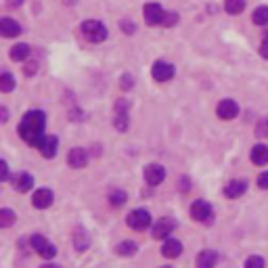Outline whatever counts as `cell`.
<instances>
[{"mask_svg": "<svg viewBox=\"0 0 268 268\" xmlns=\"http://www.w3.org/2000/svg\"><path fill=\"white\" fill-rule=\"evenodd\" d=\"M44 126H46V118L40 109H32L23 116L21 124H19V136L25 140L27 145H38L42 138H44Z\"/></svg>", "mask_w": 268, "mask_h": 268, "instance_id": "obj_1", "label": "cell"}, {"mask_svg": "<svg viewBox=\"0 0 268 268\" xmlns=\"http://www.w3.org/2000/svg\"><path fill=\"white\" fill-rule=\"evenodd\" d=\"M82 36L86 38L88 42H94V44H98V42L107 40V27L101 23V21H84L82 23Z\"/></svg>", "mask_w": 268, "mask_h": 268, "instance_id": "obj_2", "label": "cell"}, {"mask_svg": "<svg viewBox=\"0 0 268 268\" xmlns=\"http://www.w3.org/2000/svg\"><path fill=\"white\" fill-rule=\"evenodd\" d=\"M128 227L132 231H147L151 227V214L147 209H134L128 214Z\"/></svg>", "mask_w": 268, "mask_h": 268, "instance_id": "obj_3", "label": "cell"}, {"mask_svg": "<svg viewBox=\"0 0 268 268\" xmlns=\"http://www.w3.org/2000/svg\"><path fill=\"white\" fill-rule=\"evenodd\" d=\"M191 216H193V220H197V222H211V216H214V211H211V205H209L207 201L199 199V201H195V203L191 205Z\"/></svg>", "mask_w": 268, "mask_h": 268, "instance_id": "obj_4", "label": "cell"}, {"mask_svg": "<svg viewBox=\"0 0 268 268\" xmlns=\"http://www.w3.org/2000/svg\"><path fill=\"white\" fill-rule=\"evenodd\" d=\"M174 229H176V222H174L172 218H162L159 222L153 224L151 235H153L155 239H168V235H172Z\"/></svg>", "mask_w": 268, "mask_h": 268, "instance_id": "obj_5", "label": "cell"}, {"mask_svg": "<svg viewBox=\"0 0 268 268\" xmlns=\"http://www.w3.org/2000/svg\"><path fill=\"white\" fill-rule=\"evenodd\" d=\"M151 74H153V78L157 80V82H168V80L174 78V65L166 63V61H157V63L153 65Z\"/></svg>", "mask_w": 268, "mask_h": 268, "instance_id": "obj_6", "label": "cell"}, {"mask_svg": "<svg viewBox=\"0 0 268 268\" xmlns=\"http://www.w3.org/2000/svg\"><path fill=\"white\" fill-rule=\"evenodd\" d=\"M164 19H166V13H164V9L157 3H149L145 7V21H147V25L164 23Z\"/></svg>", "mask_w": 268, "mask_h": 268, "instance_id": "obj_7", "label": "cell"}, {"mask_svg": "<svg viewBox=\"0 0 268 268\" xmlns=\"http://www.w3.org/2000/svg\"><path fill=\"white\" fill-rule=\"evenodd\" d=\"M166 178V170H164V166H159V164H149L147 168H145V180L149 182L151 187H155V185H159V182Z\"/></svg>", "mask_w": 268, "mask_h": 268, "instance_id": "obj_8", "label": "cell"}, {"mask_svg": "<svg viewBox=\"0 0 268 268\" xmlns=\"http://www.w3.org/2000/svg\"><path fill=\"white\" fill-rule=\"evenodd\" d=\"M38 147V151L44 155L46 159H50V157H55V155H57V147H59V140L55 138V136H44L40 140V143L36 145Z\"/></svg>", "mask_w": 268, "mask_h": 268, "instance_id": "obj_9", "label": "cell"}, {"mask_svg": "<svg viewBox=\"0 0 268 268\" xmlns=\"http://www.w3.org/2000/svg\"><path fill=\"white\" fill-rule=\"evenodd\" d=\"M52 199H55V195H52L50 189H38V191L34 193V197H32V203H34V207H38V209H46V207H50Z\"/></svg>", "mask_w": 268, "mask_h": 268, "instance_id": "obj_10", "label": "cell"}, {"mask_svg": "<svg viewBox=\"0 0 268 268\" xmlns=\"http://www.w3.org/2000/svg\"><path fill=\"white\" fill-rule=\"evenodd\" d=\"M239 114V105L233 101V98H224V101H220L218 105V116L222 120H235Z\"/></svg>", "mask_w": 268, "mask_h": 268, "instance_id": "obj_11", "label": "cell"}, {"mask_svg": "<svg viewBox=\"0 0 268 268\" xmlns=\"http://www.w3.org/2000/svg\"><path fill=\"white\" fill-rule=\"evenodd\" d=\"M0 34L5 38H15L21 34V25L17 21H13L11 17H5V19H0Z\"/></svg>", "mask_w": 268, "mask_h": 268, "instance_id": "obj_12", "label": "cell"}, {"mask_svg": "<svg viewBox=\"0 0 268 268\" xmlns=\"http://www.w3.org/2000/svg\"><path fill=\"white\" fill-rule=\"evenodd\" d=\"M69 166L76 168V170H80V168H84L88 164V153L84 151V149H72L69 151V157H67Z\"/></svg>", "mask_w": 268, "mask_h": 268, "instance_id": "obj_13", "label": "cell"}, {"mask_svg": "<svg viewBox=\"0 0 268 268\" xmlns=\"http://www.w3.org/2000/svg\"><path fill=\"white\" fill-rule=\"evenodd\" d=\"M180 251H182L180 241H176V239H172V237H168L164 241V245H162V253L166 258H178Z\"/></svg>", "mask_w": 268, "mask_h": 268, "instance_id": "obj_14", "label": "cell"}, {"mask_svg": "<svg viewBox=\"0 0 268 268\" xmlns=\"http://www.w3.org/2000/svg\"><path fill=\"white\" fill-rule=\"evenodd\" d=\"M216 262H218V253L211 249H205L197 256V268H214Z\"/></svg>", "mask_w": 268, "mask_h": 268, "instance_id": "obj_15", "label": "cell"}, {"mask_svg": "<svg viewBox=\"0 0 268 268\" xmlns=\"http://www.w3.org/2000/svg\"><path fill=\"white\" fill-rule=\"evenodd\" d=\"M13 187H15V191H19V193H25V191H30L34 187V178L27 172H21V174H17L15 178H13Z\"/></svg>", "mask_w": 268, "mask_h": 268, "instance_id": "obj_16", "label": "cell"}, {"mask_svg": "<svg viewBox=\"0 0 268 268\" xmlns=\"http://www.w3.org/2000/svg\"><path fill=\"white\" fill-rule=\"evenodd\" d=\"M245 191H247V182L245 180H233V182L227 185V189H224V195L231 197V199H235V197H241Z\"/></svg>", "mask_w": 268, "mask_h": 268, "instance_id": "obj_17", "label": "cell"}, {"mask_svg": "<svg viewBox=\"0 0 268 268\" xmlns=\"http://www.w3.org/2000/svg\"><path fill=\"white\" fill-rule=\"evenodd\" d=\"M74 245H76V249H78V251H84V249H86V247L90 245V239H88L86 229L78 227V229L74 231Z\"/></svg>", "mask_w": 268, "mask_h": 268, "instance_id": "obj_18", "label": "cell"}, {"mask_svg": "<svg viewBox=\"0 0 268 268\" xmlns=\"http://www.w3.org/2000/svg\"><path fill=\"white\" fill-rule=\"evenodd\" d=\"M251 162L256 166H266L268 164V147L266 145H256L251 149Z\"/></svg>", "mask_w": 268, "mask_h": 268, "instance_id": "obj_19", "label": "cell"}, {"mask_svg": "<svg viewBox=\"0 0 268 268\" xmlns=\"http://www.w3.org/2000/svg\"><path fill=\"white\" fill-rule=\"evenodd\" d=\"M27 57H30V46L23 44V42H21V44H15V46L11 48V59L13 61H23Z\"/></svg>", "mask_w": 268, "mask_h": 268, "instance_id": "obj_20", "label": "cell"}, {"mask_svg": "<svg viewBox=\"0 0 268 268\" xmlns=\"http://www.w3.org/2000/svg\"><path fill=\"white\" fill-rule=\"evenodd\" d=\"M15 220H17V216H15V211H13V209H9V207L0 209V227H3V229L13 227V224H15Z\"/></svg>", "mask_w": 268, "mask_h": 268, "instance_id": "obj_21", "label": "cell"}, {"mask_svg": "<svg viewBox=\"0 0 268 268\" xmlns=\"http://www.w3.org/2000/svg\"><path fill=\"white\" fill-rule=\"evenodd\" d=\"M116 251H118V256H134V253L138 251V245L134 241H124L116 247Z\"/></svg>", "mask_w": 268, "mask_h": 268, "instance_id": "obj_22", "label": "cell"}, {"mask_svg": "<svg viewBox=\"0 0 268 268\" xmlns=\"http://www.w3.org/2000/svg\"><path fill=\"white\" fill-rule=\"evenodd\" d=\"M224 9H227V13H231V15H239V13L245 9V0H227Z\"/></svg>", "mask_w": 268, "mask_h": 268, "instance_id": "obj_23", "label": "cell"}, {"mask_svg": "<svg viewBox=\"0 0 268 268\" xmlns=\"http://www.w3.org/2000/svg\"><path fill=\"white\" fill-rule=\"evenodd\" d=\"M253 23L256 25H266L268 23V7H258L256 11H253Z\"/></svg>", "mask_w": 268, "mask_h": 268, "instance_id": "obj_24", "label": "cell"}, {"mask_svg": "<svg viewBox=\"0 0 268 268\" xmlns=\"http://www.w3.org/2000/svg\"><path fill=\"white\" fill-rule=\"evenodd\" d=\"M114 124H116V128H118L120 132H124L126 128H128V111H116Z\"/></svg>", "mask_w": 268, "mask_h": 268, "instance_id": "obj_25", "label": "cell"}, {"mask_svg": "<svg viewBox=\"0 0 268 268\" xmlns=\"http://www.w3.org/2000/svg\"><path fill=\"white\" fill-rule=\"evenodd\" d=\"M13 88H15V80H13L11 74H3L0 76V90L3 92H11Z\"/></svg>", "mask_w": 268, "mask_h": 268, "instance_id": "obj_26", "label": "cell"}, {"mask_svg": "<svg viewBox=\"0 0 268 268\" xmlns=\"http://www.w3.org/2000/svg\"><path fill=\"white\" fill-rule=\"evenodd\" d=\"M109 201H111V205H116V207L124 205L126 203V193L124 191H114L109 195Z\"/></svg>", "mask_w": 268, "mask_h": 268, "instance_id": "obj_27", "label": "cell"}, {"mask_svg": "<svg viewBox=\"0 0 268 268\" xmlns=\"http://www.w3.org/2000/svg\"><path fill=\"white\" fill-rule=\"evenodd\" d=\"M30 243H32L34 251H42V249L48 245V241H46V239L42 237V235H32V241H30Z\"/></svg>", "mask_w": 268, "mask_h": 268, "instance_id": "obj_28", "label": "cell"}, {"mask_svg": "<svg viewBox=\"0 0 268 268\" xmlns=\"http://www.w3.org/2000/svg\"><path fill=\"white\" fill-rule=\"evenodd\" d=\"M245 268H264V260L260 256H251V258H247Z\"/></svg>", "mask_w": 268, "mask_h": 268, "instance_id": "obj_29", "label": "cell"}, {"mask_svg": "<svg viewBox=\"0 0 268 268\" xmlns=\"http://www.w3.org/2000/svg\"><path fill=\"white\" fill-rule=\"evenodd\" d=\"M38 253H40L42 258L50 260V258H55V256H57V247H55V245H50V243H48V245H46L44 249H42V251H38Z\"/></svg>", "mask_w": 268, "mask_h": 268, "instance_id": "obj_30", "label": "cell"}, {"mask_svg": "<svg viewBox=\"0 0 268 268\" xmlns=\"http://www.w3.org/2000/svg\"><path fill=\"white\" fill-rule=\"evenodd\" d=\"M256 136H268V118H264V120L258 124V128H256Z\"/></svg>", "mask_w": 268, "mask_h": 268, "instance_id": "obj_31", "label": "cell"}, {"mask_svg": "<svg viewBox=\"0 0 268 268\" xmlns=\"http://www.w3.org/2000/svg\"><path fill=\"white\" fill-rule=\"evenodd\" d=\"M122 27H124V32H126V34H134V32H136V25H134L132 21H128V19L122 21Z\"/></svg>", "mask_w": 268, "mask_h": 268, "instance_id": "obj_32", "label": "cell"}, {"mask_svg": "<svg viewBox=\"0 0 268 268\" xmlns=\"http://www.w3.org/2000/svg\"><path fill=\"white\" fill-rule=\"evenodd\" d=\"M0 180H9V166H7V162H0Z\"/></svg>", "mask_w": 268, "mask_h": 268, "instance_id": "obj_33", "label": "cell"}, {"mask_svg": "<svg viewBox=\"0 0 268 268\" xmlns=\"http://www.w3.org/2000/svg\"><path fill=\"white\" fill-rule=\"evenodd\" d=\"M38 72V65L34 63V61H30V63H25V76H34Z\"/></svg>", "mask_w": 268, "mask_h": 268, "instance_id": "obj_34", "label": "cell"}, {"mask_svg": "<svg viewBox=\"0 0 268 268\" xmlns=\"http://www.w3.org/2000/svg\"><path fill=\"white\" fill-rule=\"evenodd\" d=\"M132 84H134L132 76H124V78H122V88H124V90H130Z\"/></svg>", "mask_w": 268, "mask_h": 268, "instance_id": "obj_35", "label": "cell"}, {"mask_svg": "<svg viewBox=\"0 0 268 268\" xmlns=\"http://www.w3.org/2000/svg\"><path fill=\"white\" fill-rule=\"evenodd\" d=\"M176 21H178V15H176V13H168L166 19H164V25H174Z\"/></svg>", "mask_w": 268, "mask_h": 268, "instance_id": "obj_36", "label": "cell"}, {"mask_svg": "<svg viewBox=\"0 0 268 268\" xmlns=\"http://www.w3.org/2000/svg\"><path fill=\"white\" fill-rule=\"evenodd\" d=\"M258 185H260V189H268V172H262L258 176Z\"/></svg>", "mask_w": 268, "mask_h": 268, "instance_id": "obj_37", "label": "cell"}, {"mask_svg": "<svg viewBox=\"0 0 268 268\" xmlns=\"http://www.w3.org/2000/svg\"><path fill=\"white\" fill-rule=\"evenodd\" d=\"M260 52H262L264 59H268V42H266V40H264V44L260 46Z\"/></svg>", "mask_w": 268, "mask_h": 268, "instance_id": "obj_38", "label": "cell"}, {"mask_svg": "<svg viewBox=\"0 0 268 268\" xmlns=\"http://www.w3.org/2000/svg\"><path fill=\"white\" fill-rule=\"evenodd\" d=\"M0 120H3V122H7L9 120V111L3 107V109H0Z\"/></svg>", "mask_w": 268, "mask_h": 268, "instance_id": "obj_39", "label": "cell"}, {"mask_svg": "<svg viewBox=\"0 0 268 268\" xmlns=\"http://www.w3.org/2000/svg\"><path fill=\"white\" fill-rule=\"evenodd\" d=\"M21 0H9V7H19Z\"/></svg>", "mask_w": 268, "mask_h": 268, "instance_id": "obj_40", "label": "cell"}, {"mask_svg": "<svg viewBox=\"0 0 268 268\" xmlns=\"http://www.w3.org/2000/svg\"><path fill=\"white\" fill-rule=\"evenodd\" d=\"M40 268H61V266H57V264H44V266H40Z\"/></svg>", "mask_w": 268, "mask_h": 268, "instance_id": "obj_41", "label": "cell"}, {"mask_svg": "<svg viewBox=\"0 0 268 268\" xmlns=\"http://www.w3.org/2000/svg\"><path fill=\"white\" fill-rule=\"evenodd\" d=\"M264 40H266V42H268V30H266V32H264Z\"/></svg>", "mask_w": 268, "mask_h": 268, "instance_id": "obj_42", "label": "cell"}, {"mask_svg": "<svg viewBox=\"0 0 268 268\" xmlns=\"http://www.w3.org/2000/svg\"><path fill=\"white\" fill-rule=\"evenodd\" d=\"M162 268H172V266H162Z\"/></svg>", "mask_w": 268, "mask_h": 268, "instance_id": "obj_43", "label": "cell"}]
</instances>
